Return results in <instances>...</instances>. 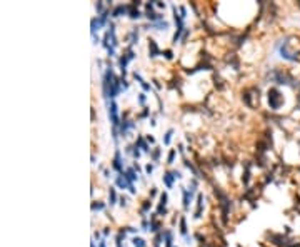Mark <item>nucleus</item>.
Returning <instances> with one entry per match:
<instances>
[{
	"label": "nucleus",
	"mask_w": 300,
	"mask_h": 247,
	"mask_svg": "<svg viewBox=\"0 0 300 247\" xmlns=\"http://www.w3.org/2000/svg\"><path fill=\"white\" fill-rule=\"evenodd\" d=\"M174 179H175V175H174V174H168V172H167L165 175H163V182L167 184V187H172V182H174Z\"/></svg>",
	"instance_id": "obj_2"
},
{
	"label": "nucleus",
	"mask_w": 300,
	"mask_h": 247,
	"mask_svg": "<svg viewBox=\"0 0 300 247\" xmlns=\"http://www.w3.org/2000/svg\"><path fill=\"white\" fill-rule=\"evenodd\" d=\"M190 197L192 195H188V192L187 190H183V207H188V202H190Z\"/></svg>",
	"instance_id": "obj_6"
},
{
	"label": "nucleus",
	"mask_w": 300,
	"mask_h": 247,
	"mask_svg": "<svg viewBox=\"0 0 300 247\" xmlns=\"http://www.w3.org/2000/svg\"><path fill=\"white\" fill-rule=\"evenodd\" d=\"M113 167L117 169V170H122V160H120V152H117L115 154V160H113Z\"/></svg>",
	"instance_id": "obj_3"
},
{
	"label": "nucleus",
	"mask_w": 300,
	"mask_h": 247,
	"mask_svg": "<svg viewBox=\"0 0 300 247\" xmlns=\"http://www.w3.org/2000/svg\"><path fill=\"white\" fill-rule=\"evenodd\" d=\"M170 135H172V130H168V132H167V135H165V144H168V142H170Z\"/></svg>",
	"instance_id": "obj_10"
},
{
	"label": "nucleus",
	"mask_w": 300,
	"mask_h": 247,
	"mask_svg": "<svg viewBox=\"0 0 300 247\" xmlns=\"http://www.w3.org/2000/svg\"><path fill=\"white\" fill-rule=\"evenodd\" d=\"M109 197H110V205H113V204H115V199H117V195H115V190H113V189H110Z\"/></svg>",
	"instance_id": "obj_7"
},
{
	"label": "nucleus",
	"mask_w": 300,
	"mask_h": 247,
	"mask_svg": "<svg viewBox=\"0 0 300 247\" xmlns=\"http://www.w3.org/2000/svg\"><path fill=\"white\" fill-rule=\"evenodd\" d=\"M149 48H150V55L152 57H155V53L158 52V48H157V44H155V40H149Z\"/></svg>",
	"instance_id": "obj_4"
},
{
	"label": "nucleus",
	"mask_w": 300,
	"mask_h": 247,
	"mask_svg": "<svg viewBox=\"0 0 300 247\" xmlns=\"http://www.w3.org/2000/svg\"><path fill=\"white\" fill-rule=\"evenodd\" d=\"M117 185L118 187H122V189H125L127 187V182H125V177H117Z\"/></svg>",
	"instance_id": "obj_5"
},
{
	"label": "nucleus",
	"mask_w": 300,
	"mask_h": 247,
	"mask_svg": "<svg viewBox=\"0 0 300 247\" xmlns=\"http://www.w3.org/2000/svg\"><path fill=\"white\" fill-rule=\"evenodd\" d=\"M98 247H105V242H100V245H98Z\"/></svg>",
	"instance_id": "obj_11"
},
{
	"label": "nucleus",
	"mask_w": 300,
	"mask_h": 247,
	"mask_svg": "<svg viewBox=\"0 0 300 247\" xmlns=\"http://www.w3.org/2000/svg\"><path fill=\"white\" fill-rule=\"evenodd\" d=\"M109 114H110V117H112V124L113 125H117L118 124V119H117V105L112 102V105H110V109H109Z\"/></svg>",
	"instance_id": "obj_1"
},
{
	"label": "nucleus",
	"mask_w": 300,
	"mask_h": 247,
	"mask_svg": "<svg viewBox=\"0 0 300 247\" xmlns=\"http://www.w3.org/2000/svg\"><path fill=\"white\" fill-rule=\"evenodd\" d=\"M174 157H175V150H172L170 154H168V162H174Z\"/></svg>",
	"instance_id": "obj_9"
},
{
	"label": "nucleus",
	"mask_w": 300,
	"mask_h": 247,
	"mask_svg": "<svg viewBox=\"0 0 300 247\" xmlns=\"http://www.w3.org/2000/svg\"><path fill=\"white\" fill-rule=\"evenodd\" d=\"M92 209L93 211H102V209H104V204H93Z\"/></svg>",
	"instance_id": "obj_8"
}]
</instances>
